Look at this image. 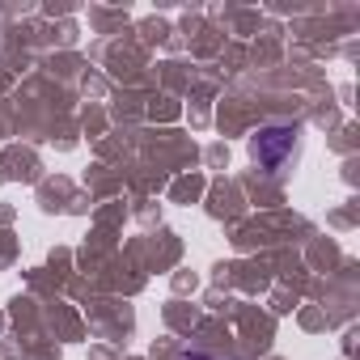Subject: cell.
Instances as JSON below:
<instances>
[{
  "label": "cell",
  "mask_w": 360,
  "mask_h": 360,
  "mask_svg": "<svg viewBox=\"0 0 360 360\" xmlns=\"http://www.w3.org/2000/svg\"><path fill=\"white\" fill-rule=\"evenodd\" d=\"M187 360H212V356H187Z\"/></svg>",
  "instance_id": "obj_2"
},
{
  "label": "cell",
  "mask_w": 360,
  "mask_h": 360,
  "mask_svg": "<svg viewBox=\"0 0 360 360\" xmlns=\"http://www.w3.org/2000/svg\"><path fill=\"white\" fill-rule=\"evenodd\" d=\"M292 144H297V127H267V131L255 136V157H259L267 169H276V165L292 153Z\"/></svg>",
  "instance_id": "obj_1"
}]
</instances>
